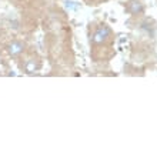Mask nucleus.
Segmentation results:
<instances>
[{"label": "nucleus", "instance_id": "1", "mask_svg": "<svg viewBox=\"0 0 157 157\" xmlns=\"http://www.w3.org/2000/svg\"><path fill=\"white\" fill-rule=\"evenodd\" d=\"M110 37H112V30L107 26H100L91 36V41H93V44H104L110 40Z\"/></svg>", "mask_w": 157, "mask_h": 157}, {"label": "nucleus", "instance_id": "2", "mask_svg": "<svg viewBox=\"0 0 157 157\" xmlns=\"http://www.w3.org/2000/svg\"><path fill=\"white\" fill-rule=\"evenodd\" d=\"M25 50H26V44L20 40H14L7 44V53H9V56H12V57H19Z\"/></svg>", "mask_w": 157, "mask_h": 157}, {"label": "nucleus", "instance_id": "3", "mask_svg": "<svg viewBox=\"0 0 157 157\" xmlns=\"http://www.w3.org/2000/svg\"><path fill=\"white\" fill-rule=\"evenodd\" d=\"M126 12L137 16V14H141L144 12V6H143V3L140 0H128L126 3Z\"/></svg>", "mask_w": 157, "mask_h": 157}, {"label": "nucleus", "instance_id": "4", "mask_svg": "<svg viewBox=\"0 0 157 157\" xmlns=\"http://www.w3.org/2000/svg\"><path fill=\"white\" fill-rule=\"evenodd\" d=\"M40 67H41V63L39 62L37 59H29L25 63V73L26 75H34V73H37L40 70Z\"/></svg>", "mask_w": 157, "mask_h": 157}]
</instances>
